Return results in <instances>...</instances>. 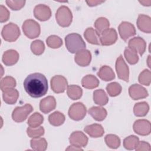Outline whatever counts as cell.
I'll return each mask as SVG.
<instances>
[{"instance_id":"obj_1","label":"cell","mask_w":151,"mask_h":151,"mask_svg":"<svg viewBox=\"0 0 151 151\" xmlns=\"http://www.w3.org/2000/svg\"><path fill=\"white\" fill-rule=\"evenodd\" d=\"M25 91L34 98L41 97L47 93L48 81L45 76L39 73L31 74L24 81Z\"/></svg>"},{"instance_id":"obj_2","label":"cell","mask_w":151,"mask_h":151,"mask_svg":"<svg viewBox=\"0 0 151 151\" xmlns=\"http://www.w3.org/2000/svg\"><path fill=\"white\" fill-rule=\"evenodd\" d=\"M65 43L67 50L73 54L86 48V45L81 36L77 33H71L65 37Z\"/></svg>"},{"instance_id":"obj_3","label":"cell","mask_w":151,"mask_h":151,"mask_svg":"<svg viewBox=\"0 0 151 151\" xmlns=\"http://www.w3.org/2000/svg\"><path fill=\"white\" fill-rule=\"evenodd\" d=\"M55 19L60 26L63 27H69L73 19L72 12L69 8L65 5H62L56 12Z\"/></svg>"},{"instance_id":"obj_4","label":"cell","mask_w":151,"mask_h":151,"mask_svg":"<svg viewBox=\"0 0 151 151\" xmlns=\"http://www.w3.org/2000/svg\"><path fill=\"white\" fill-rule=\"evenodd\" d=\"M22 28L25 36L30 39L35 38L40 34V25L34 19L25 20L22 24Z\"/></svg>"},{"instance_id":"obj_5","label":"cell","mask_w":151,"mask_h":151,"mask_svg":"<svg viewBox=\"0 0 151 151\" xmlns=\"http://www.w3.org/2000/svg\"><path fill=\"white\" fill-rule=\"evenodd\" d=\"M20 30L18 25L10 22L4 26L1 35L4 40L8 42L15 41L20 35Z\"/></svg>"},{"instance_id":"obj_6","label":"cell","mask_w":151,"mask_h":151,"mask_svg":"<svg viewBox=\"0 0 151 151\" xmlns=\"http://www.w3.org/2000/svg\"><path fill=\"white\" fill-rule=\"evenodd\" d=\"M87 109L86 106L81 102L73 103L68 110L69 117L76 121L82 120L86 115Z\"/></svg>"},{"instance_id":"obj_7","label":"cell","mask_w":151,"mask_h":151,"mask_svg":"<svg viewBox=\"0 0 151 151\" xmlns=\"http://www.w3.org/2000/svg\"><path fill=\"white\" fill-rule=\"evenodd\" d=\"M32 110L33 107L29 104H26L21 107H17L12 111V119L17 123L22 122L27 118V116Z\"/></svg>"},{"instance_id":"obj_8","label":"cell","mask_w":151,"mask_h":151,"mask_svg":"<svg viewBox=\"0 0 151 151\" xmlns=\"http://www.w3.org/2000/svg\"><path fill=\"white\" fill-rule=\"evenodd\" d=\"M116 70L119 78L126 82L129 81V69L122 55L116 60Z\"/></svg>"},{"instance_id":"obj_9","label":"cell","mask_w":151,"mask_h":151,"mask_svg":"<svg viewBox=\"0 0 151 151\" xmlns=\"http://www.w3.org/2000/svg\"><path fill=\"white\" fill-rule=\"evenodd\" d=\"M50 83L52 91L55 93H61L64 92L68 86L67 79L61 75L54 76L51 79Z\"/></svg>"},{"instance_id":"obj_10","label":"cell","mask_w":151,"mask_h":151,"mask_svg":"<svg viewBox=\"0 0 151 151\" xmlns=\"http://www.w3.org/2000/svg\"><path fill=\"white\" fill-rule=\"evenodd\" d=\"M119 32L121 38L124 41H127V39L136 34V29L134 25L126 21L122 22L118 27Z\"/></svg>"},{"instance_id":"obj_11","label":"cell","mask_w":151,"mask_h":151,"mask_svg":"<svg viewBox=\"0 0 151 151\" xmlns=\"http://www.w3.org/2000/svg\"><path fill=\"white\" fill-rule=\"evenodd\" d=\"M134 132L141 136H146L150 133L151 126L149 121L146 119H139L133 124Z\"/></svg>"},{"instance_id":"obj_12","label":"cell","mask_w":151,"mask_h":151,"mask_svg":"<svg viewBox=\"0 0 151 151\" xmlns=\"http://www.w3.org/2000/svg\"><path fill=\"white\" fill-rule=\"evenodd\" d=\"M117 40V34L113 28H109L103 32L100 35V44L102 45H111Z\"/></svg>"},{"instance_id":"obj_13","label":"cell","mask_w":151,"mask_h":151,"mask_svg":"<svg viewBox=\"0 0 151 151\" xmlns=\"http://www.w3.org/2000/svg\"><path fill=\"white\" fill-rule=\"evenodd\" d=\"M69 141L71 145L78 147H85L88 143V137L82 132L76 131L70 134Z\"/></svg>"},{"instance_id":"obj_14","label":"cell","mask_w":151,"mask_h":151,"mask_svg":"<svg viewBox=\"0 0 151 151\" xmlns=\"http://www.w3.org/2000/svg\"><path fill=\"white\" fill-rule=\"evenodd\" d=\"M34 17L41 21L49 19L51 16V11L49 6L44 4H39L34 9Z\"/></svg>"},{"instance_id":"obj_15","label":"cell","mask_w":151,"mask_h":151,"mask_svg":"<svg viewBox=\"0 0 151 151\" xmlns=\"http://www.w3.org/2000/svg\"><path fill=\"white\" fill-rule=\"evenodd\" d=\"M129 94L130 97L134 100L145 99L148 96L146 89L137 84H134L129 88Z\"/></svg>"},{"instance_id":"obj_16","label":"cell","mask_w":151,"mask_h":151,"mask_svg":"<svg viewBox=\"0 0 151 151\" xmlns=\"http://www.w3.org/2000/svg\"><path fill=\"white\" fill-rule=\"evenodd\" d=\"M128 45L130 48L138 52L140 55H142L146 51V43L145 41L141 37H134L129 40Z\"/></svg>"},{"instance_id":"obj_17","label":"cell","mask_w":151,"mask_h":151,"mask_svg":"<svg viewBox=\"0 0 151 151\" xmlns=\"http://www.w3.org/2000/svg\"><path fill=\"white\" fill-rule=\"evenodd\" d=\"M91 60V54L87 50H82L77 52L74 57L75 62L80 66L86 67L89 65Z\"/></svg>"},{"instance_id":"obj_18","label":"cell","mask_w":151,"mask_h":151,"mask_svg":"<svg viewBox=\"0 0 151 151\" xmlns=\"http://www.w3.org/2000/svg\"><path fill=\"white\" fill-rule=\"evenodd\" d=\"M56 107V100L53 96H47L40 101V109L41 112L47 114L54 110Z\"/></svg>"},{"instance_id":"obj_19","label":"cell","mask_w":151,"mask_h":151,"mask_svg":"<svg viewBox=\"0 0 151 151\" xmlns=\"http://www.w3.org/2000/svg\"><path fill=\"white\" fill-rule=\"evenodd\" d=\"M137 26L139 30L145 33L151 32V18L149 16L140 14L137 19Z\"/></svg>"},{"instance_id":"obj_20","label":"cell","mask_w":151,"mask_h":151,"mask_svg":"<svg viewBox=\"0 0 151 151\" xmlns=\"http://www.w3.org/2000/svg\"><path fill=\"white\" fill-rule=\"evenodd\" d=\"M19 60V54L14 50H8L4 52L2 60L4 64L7 66L15 64Z\"/></svg>"},{"instance_id":"obj_21","label":"cell","mask_w":151,"mask_h":151,"mask_svg":"<svg viewBox=\"0 0 151 151\" xmlns=\"http://www.w3.org/2000/svg\"><path fill=\"white\" fill-rule=\"evenodd\" d=\"M84 130L90 137L94 138L101 137L104 133L103 126L101 124L97 123L86 126L84 127Z\"/></svg>"},{"instance_id":"obj_22","label":"cell","mask_w":151,"mask_h":151,"mask_svg":"<svg viewBox=\"0 0 151 151\" xmlns=\"http://www.w3.org/2000/svg\"><path fill=\"white\" fill-rule=\"evenodd\" d=\"M88 114L96 121H103L107 116V113L106 110L100 106H93L88 111Z\"/></svg>"},{"instance_id":"obj_23","label":"cell","mask_w":151,"mask_h":151,"mask_svg":"<svg viewBox=\"0 0 151 151\" xmlns=\"http://www.w3.org/2000/svg\"><path fill=\"white\" fill-rule=\"evenodd\" d=\"M85 39L90 44L95 45H100V35L91 27L87 28L84 32Z\"/></svg>"},{"instance_id":"obj_24","label":"cell","mask_w":151,"mask_h":151,"mask_svg":"<svg viewBox=\"0 0 151 151\" xmlns=\"http://www.w3.org/2000/svg\"><path fill=\"white\" fill-rule=\"evenodd\" d=\"M19 97V93L17 90L14 88L8 89L2 93V97L4 101L8 104H15Z\"/></svg>"},{"instance_id":"obj_25","label":"cell","mask_w":151,"mask_h":151,"mask_svg":"<svg viewBox=\"0 0 151 151\" xmlns=\"http://www.w3.org/2000/svg\"><path fill=\"white\" fill-rule=\"evenodd\" d=\"M97 76L103 80L108 81L115 78V74L111 67L107 65L102 66L97 72Z\"/></svg>"},{"instance_id":"obj_26","label":"cell","mask_w":151,"mask_h":151,"mask_svg":"<svg viewBox=\"0 0 151 151\" xmlns=\"http://www.w3.org/2000/svg\"><path fill=\"white\" fill-rule=\"evenodd\" d=\"M81 84L83 87L86 88L93 89L98 87L99 85V80L94 76L88 74L83 78Z\"/></svg>"},{"instance_id":"obj_27","label":"cell","mask_w":151,"mask_h":151,"mask_svg":"<svg viewBox=\"0 0 151 151\" xmlns=\"http://www.w3.org/2000/svg\"><path fill=\"white\" fill-rule=\"evenodd\" d=\"M93 100L96 104L104 106L108 103L109 99L106 92L103 90L99 89L93 92Z\"/></svg>"},{"instance_id":"obj_28","label":"cell","mask_w":151,"mask_h":151,"mask_svg":"<svg viewBox=\"0 0 151 151\" xmlns=\"http://www.w3.org/2000/svg\"><path fill=\"white\" fill-rule=\"evenodd\" d=\"M149 110V106L145 101L136 103L133 107V112L136 116L143 117L145 116Z\"/></svg>"},{"instance_id":"obj_29","label":"cell","mask_w":151,"mask_h":151,"mask_svg":"<svg viewBox=\"0 0 151 151\" xmlns=\"http://www.w3.org/2000/svg\"><path fill=\"white\" fill-rule=\"evenodd\" d=\"M65 116L61 112L56 111L50 114L48 121L50 123L54 126H59L63 124L65 121Z\"/></svg>"},{"instance_id":"obj_30","label":"cell","mask_w":151,"mask_h":151,"mask_svg":"<svg viewBox=\"0 0 151 151\" xmlns=\"http://www.w3.org/2000/svg\"><path fill=\"white\" fill-rule=\"evenodd\" d=\"M31 147L37 151H44L47 147V142L44 138H33L30 141Z\"/></svg>"},{"instance_id":"obj_31","label":"cell","mask_w":151,"mask_h":151,"mask_svg":"<svg viewBox=\"0 0 151 151\" xmlns=\"http://www.w3.org/2000/svg\"><path fill=\"white\" fill-rule=\"evenodd\" d=\"M67 95L72 100H76L81 98L83 94L81 88L77 85H70L67 87Z\"/></svg>"},{"instance_id":"obj_32","label":"cell","mask_w":151,"mask_h":151,"mask_svg":"<svg viewBox=\"0 0 151 151\" xmlns=\"http://www.w3.org/2000/svg\"><path fill=\"white\" fill-rule=\"evenodd\" d=\"M94 27L96 29V31L100 35V34L105 30L109 29L110 23L109 20L104 17H100L96 19L94 22Z\"/></svg>"},{"instance_id":"obj_33","label":"cell","mask_w":151,"mask_h":151,"mask_svg":"<svg viewBox=\"0 0 151 151\" xmlns=\"http://www.w3.org/2000/svg\"><path fill=\"white\" fill-rule=\"evenodd\" d=\"M15 79L11 76H6L1 80L0 88L2 91H4L8 89L14 88L16 86Z\"/></svg>"},{"instance_id":"obj_34","label":"cell","mask_w":151,"mask_h":151,"mask_svg":"<svg viewBox=\"0 0 151 151\" xmlns=\"http://www.w3.org/2000/svg\"><path fill=\"white\" fill-rule=\"evenodd\" d=\"M44 117L39 113L35 112L33 113L28 120V124L29 127L35 128L39 127L43 122Z\"/></svg>"},{"instance_id":"obj_35","label":"cell","mask_w":151,"mask_h":151,"mask_svg":"<svg viewBox=\"0 0 151 151\" xmlns=\"http://www.w3.org/2000/svg\"><path fill=\"white\" fill-rule=\"evenodd\" d=\"M105 142L106 145L111 149H117L120 145V138L113 134H109L105 137Z\"/></svg>"},{"instance_id":"obj_36","label":"cell","mask_w":151,"mask_h":151,"mask_svg":"<svg viewBox=\"0 0 151 151\" xmlns=\"http://www.w3.org/2000/svg\"><path fill=\"white\" fill-rule=\"evenodd\" d=\"M139 142V138L134 135H130L123 140V146L127 150L135 149Z\"/></svg>"},{"instance_id":"obj_37","label":"cell","mask_w":151,"mask_h":151,"mask_svg":"<svg viewBox=\"0 0 151 151\" xmlns=\"http://www.w3.org/2000/svg\"><path fill=\"white\" fill-rule=\"evenodd\" d=\"M124 55L126 60L130 64H135L139 61V57L137 52L129 47L125 48Z\"/></svg>"},{"instance_id":"obj_38","label":"cell","mask_w":151,"mask_h":151,"mask_svg":"<svg viewBox=\"0 0 151 151\" xmlns=\"http://www.w3.org/2000/svg\"><path fill=\"white\" fill-rule=\"evenodd\" d=\"M106 90L110 96L116 97L122 92V86L117 82H113L107 84Z\"/></svg>"},{"instance_id":"obj_39","label":"cell","mask_w":151,"mask_h":151,"mask_svg":"<svg viewBox=\"0 0 151 151\" xmlns=\"http://www.w3.org/2000/svg\"><path fill=\"white\" fill-rule=\"evenodd\" d=\"M46 43L51 48H58L63 45V41L58 36L52 35L47 38Z\"/></svg>"},{"instance_id":"obj_40","label":"cell","mask_w":151,"mask_h":151,"mask_svg":"<svg viewBox=\"0 0 151 151\" xmlns=\"http://www.w3.org/2000/svg\"><path fill=\"white\" fill-rule=\"evenodd\" d=\"M31 50L35 55H41L44 51L45 45L41 40H35L31 44Z\"/></svg>"},{"instance_id":"obj_41","label":"cell","mask_w":151,"mask_h":151,"mask_svg":"<svg viewBox=\"0 0 151 151\" xmlns=\"http://www.w3.org/2000/svg\"><path fill=\"white\" fill-rule=\"evenodd\" d=\"M27 133L28 136L31 138H38L44 134V129L42 126L35 128L30 127L27 129Z\"/></svg>"},{"instance_id":"obj_42","label":"cell","mask_w":151,"mask_h":151,"mask_svg":"<svg viewBox=\"0 0 151 151\" xmlns=\"http://www.w3.org/2000/svg\"><path fill=\"white\" fill-rule=\"evenodd\" d=\"M150 78L151 74L150 70L145 69L140 73L139 76L138 80L139 83L142 85L148 86L150 84Z\"/></svg>"},{"instance_id":"obj_43","label":"cell","mask_w":151,"mask_h":151,"mask_svg":"<svg viewBox=\"0 0 151 151\" xmlns=\"http://www.w3.org/2000/svg\"><path fill=\"white\" fill-rule=\"evenodd\" d=\"M6 4L11 9L18 11L24 6L25 1H6Z\"/></svg>"},{"instance_id":"obj_44","label":"cell","mask_w":151,"mask_h":151,"mask_svg":"<svg viewBox=\"0 0 151 151\" xmlns=\"http://www.w3.org/2000/svg\"><path fill=\"white\" fill-rule=\"evenodd\" d=\"M10 13L6 7L1 5L0 6V21L5 22L7 21L9 18Z\"/></svg>"},{"instance_id":"obj_45","label":"cell","mask_w":151,"mask_h":151,"mask_svg":"<svg viewBox=\"0 0 151 151\" xmlns=\"http://www.w3.org/2000/svg\"><path fill=\"white\" fill-rule=\"evenodd\" d=\"M136 151H140V150H150V145L149 143L146 142L145 141H141L139 142V143L137 146L136 147Z\"/></svg>"},{"instance_id":"obj_46","label":"cell","mask_w":151,"mask_h":151,"mask_svg":"<svg viewBox=\"0 0 151 151\" xmlns=\"http://www.w3.org/2000/svg\"><path fill=\"white\" fill-rule=\"evenodd\" d=\"M103 2H104V1H86V3L90 6H97L99 4H101Z\"/></svg>"},{"instance_id":"obj_47","label":"cell","mask_w":151,"mask_h":151,"mask_svg":"<svg viewBox=\"0 0 151 151\" xmlns=\"http://www.w3.org/2000/svg\"><path fill=\"white\" fill-rule=\"evenodd\" d=\"M66 150H82L83 149L81 147H78L77 146H75L74 145H71V146H69L68 147H67L66 149Z\"/></svg>"},{"instance_id":"obj_48","label":"cell","mask_w":151,"mask_h":151,"mask_svg":"<svg viewBox=\"0 0 151 151\" xmlns=\"http://www.w3.org/2000/svg\"><path fill=\"white\" fill-rule=\"evenodd\" d=\"M139 2L144 6H150L151 4V1H139Z\"/></svg>"}]
</instances>
